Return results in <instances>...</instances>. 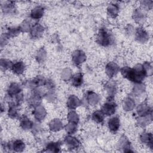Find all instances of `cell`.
<instances>
[{"instance_id": "7c38bea8", "label": "cell", "mask_w": 153, "mask_h": 153, "mask_svg": "<svg viewBox=\"0 0 153 153\" xmlns=\"http://www.w3.org/2000/svg\"><path fill=\"white\" fill-rule=\"evenodd\" d=\"M64 142L69 149H74L78 148L80 145V142L79 140L70 134L68 135L65 137Z\"/></svg>"}, {"instance_id": "4fadbf2b", "label": "cell", "mask_w": 153, "mask_h": 153, "mask_svg": "<svg viewBox=\"0 0 153 153\" xmlns=\"http://www.w3.org/2000/svg\"><path fill=\"white\" fill-rule=\"evenodd\" d=\"M136 112L139 117L146 116L152 114V109L146 102H142L137 106Z\"/></svg>"}, {"instance_id": "e575fe53", "label": "cell", "mask_w": 153, "mask_h": 153, "mask_svg": "<svg viewBox=\"0 0 153 153\" xmlns=\"http://www.w3.org/2000/svg\"><path fill=\"white\" fill-rule=\"evenodd\" d=\"M67 118L69 122H72L76 124H78L79 121V115L74 110H71V111L69 112L67 115Z\"/></svg>"}, {"instance_id": "4dcf8cb0", "label": "cell", "mask_w": 153, "mask_h": 153, "mask_svg": "<svg viewBox=\"0 0 153 153\" xmlns=\"http://www.w3.org/2000/svg\"><path fill=\"white\" fill-rule=\"evenodd\" d=\"M152 118V114L146 116L139 117L137 119V124L141 127H145L151 122Z\"/></svg>"}, {"instance_id": "44dd1931", "label": "cell", "mask_w": 153, "mask_h": 153, "mask_svg": "<svg viewBox=\"0 0 153 153\" xmlns=\"http://www.w3.org/2000/svg\"><path fill=\"white\" fill-rule=\"evenodd\" d=\"M140 142L149 146L151 149L152 148V143H153V137L151 133H148V132H143L140 135Z\"/></svg>"}, {"instance_id": "6da1fadb", "label": "cell", "mask_w": 153, "mask_h": 153, "mask_svg": "<svg viewBox=\"0 0 153 153\" xmlns=\"http://www.w3.org/2000/svg\"><path fill=\"white\" fill-rule=\"evenodd\" d=\"M122 76L128 80L137 84L141 83L148 75L143 64L138 63L133 68L124 66L120 69Z\"/></svg>"}, {"instance_id": "603a6c76", "label": "cell", "mask_w": 153, "mask_h": 153, "mask_svg": "<svg viewBox=\"0 0 153 153\" xmlns=\"http://www.w3.org/2000/svg\"><path fill=\"white\" fill-rule=\"evenodd\" d=\"M26 66L23 62L22 61H17L13 64L12 67L11 68L13 72L16 75H21L25 71Z\"/></svg>"}, {"instance_id": "7402d4cb", "label": "cell", "mask_w": 153, "mask_h": 153, "mask_svg": "<svg viewBox=\"0 0 153 153\" xmlns=\"http://www.w3.org/2000/svg\"><path fill=\"white\" fill-rule=\"evenodd\" d=\"M48 127L51 131L56 132L61 130L63 128V124L60 119L54 118L49 123Z\"/></svg>"}, {"instance_id": "60d3db41", "label": "cell", "mask_w": 153, "mask_h": 153, "mask_svg": "<svg viewBox=\"0 0 153 153\" xmlns=\"http://www.w3.org/2000/svg\"><path fill=\"white\" fill-rule=\"evenodd\" d=\"M141 8L143 10H150L152 9L153 6V1H140Z\"/></svg>"}, {"instance_id": "52a82bcc", "label": "cell", "mask_w": 153, "mask_h": 153, "mask_svg": "<svg viewBox=\"0 0 153 153\" xmlns=\"http://www.w3.org/2000/svg\"><path fill=\"white\" fill-rule=\"evenodd\" d=\"M86 59L85 53L81 50H76L72 54V60L76 66L83 63L86 60Z\"/></svg>"}, {"instance_id": "7a4b0ae2", "label": "cell", "mask_w": 153, "mask_h": 153, "mask_svg": "<svg viewBox=\"0 0 153 153\" xmlns=\"http://www.w3.org/2000/svg\"><path fill=\"white\" fill-rule=\"evenodd\" d=\"M97 43L102 47H108L113 42V38L111 33L106 28L99 29L96 39Z\"/></svg>"}, {"instance_id": "d590c367", "label": "cell", "mask_w": 153, "mask_h": 153, "mask_svg": "<svg viewBox=\"0 0 153 153\" xmlns=\"http://www.w3.org/2000/svg\"><path fill=\"white\" fill-rule=\"evenodd\" d=\"M145 90V87L143 85V84H142V82L137 83V84H135L134 86L133 87L132 92L133 94L138 96L142 94L144 92Z\"/></svg>"}, {"instance_id": "74e56055", "label": "cell", "mask_w": 153, "mask_h": 153, "mask_svg": "<svg viewBox=\"0 0 153 153\" xmlns=\"http://www.w3.org/2000/svg\"><path fill=\"white\" fill-rule=\"evenodd\" d=\"M20 32H22L19 26L18 27L13 26V27H10L7 29V32H6V33L9 36V38H11V37H14L18 35L19 34H20Z\"/></svg>"}, {"instance_id": "484cf974", "label": "cell", "mask_w": 153, "mask_h": 153, "mask_svg": "<svg viewBox=\"0 0 153 153\" xmlns=\"http://www.w3.org/2000/svg\"><path fill=\"white\" fill-rule=\"evenodd\" d=\"M2 11L7 14H11L14 13L16 10V6L14 2L12 1H7L4 2V4H2L1 5Z\"/></svg>"}, {"instance_id": "30bf717a", "label": "cell", "mask_w": 153, "mask_h": 153, "mask_svg": "<svg viewBox=\"0 0 153 153\" xmlns=\"http://www.w3.org/2000/svg\"><path fill=\"white\" fill-rule=\"evenodd\" d=\"M108 127L111 133H117L120 127V120L119 117L115 116L109 118L108 121Z\"/></svg>"}, {"instance_id": "2e32d148", "label": "cell", "mask_w": 153, "mask_h": 153, "mask_svg": "<svg viewBox=\"0 0 153 153\" xmlns=\"http://www.w3.org/2000/svg\"><path fill=\"white\" fill-rule=\"evenodd\" d=\"M85 100L91 106H94L97 104L100 100V97L97 94L92 91H88L85 94Z\"/></svg>"}, {"instance_id": "d6a6232c", "label": "cell", "mask_w": 153, "mask_h": 153, "mask_svg": "<svg viewBox=\"0 0 153 153\" xmlns=\"http://www.w3.org/2000/svg\"><path fill=\"white\" fill-rule=\"evenodd\" d=\"M46 58H47V52L45 50V49L43 47L39 48L36 52L35 55V59L36 61L39 63H42L44 62Z\"/></svg>"}, {"instance_id": "4316f807", "label": "cell", "mask_w": 153, "mask_h": 153, "mask_svg": "<svg viewBox=\"0 0 153 153\" xmlns=\"http://www.w3.org/2000/svg\"><path fill=\"white\" fill-rule=\"evenodd\" d=\"M105 88L109 97H114L117 91V84L113 81H109L106 83Z\"/></svg>"}, {"instance_id": "d4e9b609", "label": "cell", "mask_w": 153, "mask_h": 153, "mask_svg": "<svg viewBox=\"0 0 153 153\" xmlns=\"http://www.w3.org/2000/svg\"><path fill=\"white\" fill-rule=\"evenodd\" d=\"M20 126L22 129L28 130L32 129L33 123L26 115H23L20 120Z\"/></svg>"}, {"instance_id": "5b68a950", "label": "cell", "mask_w": 153, "mask_h": 153, "mask_svg": "<svg viewBox=\"0 0 153 153\" xmlns=\"http://www.w3.org/2000/svg\"><path fill=\"white\" fill-rule=\"evenodd\" d=\"M44 27L40 23H36L32 25L30 31V36L32 39H38L41 38L44 32Z\"/></svg>"}, {"instance_id": "9a60e30c", "label": "cell", "mask_w": 153, "mask_h": 153, "mask_svg": "<svg viewBox=\"0 0 153 153\" xmlns=\"http://www.w3.org/2000/svg\"><path fill=\"white\" fill-rule=\"evenodd\" d=\"M20 85L17 82H12L10 84L7 89V93L10 97H14L22 92Z\"/></svg>"}, {"instance_id": "8fae6325", "label": "cell", "mask_w": 153, "mask_h": 153, "mask_svg": "<svg viewBox=\"0 0 153 153\" xmlns=\"http://www.w3.org/2000/svg\"><path fill=\"white\" fill-rule=\"evenodd\" d=\"M33 115L35 119L36 120L40 122L44 120V119L45 118L47 115V111L44 106L39 105L34 108L33 110Z\"/></svg>"}, {"instance_id": "7bdbcfd3", "label": "cell", "mask_w": 153, "mask_h": 153, "mask_svg": "<svg viewBox=\"0 0 153 153\" xmlns=\"http://www.w3.org/2000/svg\"><path fill=\"white\" fill-rule=\"evenodd\" d=\"M45 96L46 97L47 100H48L53 101L55 97V94L53 92V90H50V91L48 93H47Z\"/></svg>"}, {"instance_id": "1f68e13d", "label": "cell", "mask_w": 153, "mask_h": 153, "mask_svg": "<svg viewBox=\"0 0 153 153\" xmlns=\"http://www.w3.org/2000/svg\"><path fill=\"white\" fill-rule=\"evenodd\" d=\"M105 118V115L102 112L101 110H97L95 111L91 115V119L95 123L100 124L103 122Z\"/></svg>"}, {"instance_id": "83f0119b", "label": "cell", "mask_w": 153, "mask_h": 153, "mask_svg": "<svg viewBox=\"0 0 153 153\" xmlns=\"http://www.w3.org/2000/svg\"><path fill=\"white\" fill-rule=\"evenodd\" d=\"M135 106L134 100L130 97H127L123 102V108L125 111H131Z\"/></svg>"}, {"instance_id": "277c9868", "label": "cell", "mask_w": 153, "mask_h": 153, "mask_svg": "<svg viewBox=\"0 0 153 153\" xmlns=\"http://www.w3.org/2000/svg\"><path fill=\"white\" fill-rule=\"evenodd\" d=\"M5 148L14 152H22L25 148V144L22 140L17 139L5 143Z\"/></svg>"}, {"instance_id": "ffe728a7", "label": "cell", "mask_w": 153, "mask_h": 153, "mask_svg": "<svg viewBox=\"0 0 153 153\" xmlns=\"http://www.w3.org/2000/svg\"><path fill=\"white\" fill-rule=\"evenodd\" d=\"M18 105L14 102H11L9 103V107L8 109V115L10 118L17 119L19 118V111L18 109Z\"/></svg>"}, {"instance_id": "e0dca14e", "label": "cell", "mask_w": 153, "mask_h": 153, "mask_svg": "<svg viewBox=\"0 0 153 153\" xmlns=\"http://www.w3.org/2000/svg\"><path fill=\"white\" fill-rule=\"evenodd\" d=\"M81 105V101L75 95H71L67 100L66 105L71 110H74Z\"/></svg>"}, {"instance_id": "8d00e7d4", "label": "cell", "mask_w": 153, "mask_h": 153, "mask_svg": "<svg viewBox=\"0 0 153 153\" xmlns=\"http://www.w3.org/2000/svg\"><path fill=\"white\" fill-rule=\"evenodd\" d=\"M77 124L74 123L69 122L65 127L66 132L70 135L75 133L77 130Z\"/></svg>"}, {"instance_id": "f546056e", "label": "cell", "mask_w": 153, "mask_h": 153, "mask_svg": "<svg viewBox=\"0 0 153 153\" xmlns=\"http://www.w3.org/2000/svg\"><path fill=\"white\" fill-rule=\"evenodd\" d=\"M61 143L59 142H51L46 146V151L50 152H58L60 151Z\"/></svg>"}, {"instance_id": "9c48e42d", "label": "cell", "mask_w": 153, "mask_h": 153, "mask_svg": "<svg viewBox=\"0 0 153 153\" xmlns=\"http://www.w3.org/2000/svg\"><path fill=\"white\" fill-rule=\"evenodd\" d=\"M132 17L134 22L137 24H143L146 20V14L145 13V10H143L141 8L135 9L133 11Z\"/></svg>"}, {"instance_id": "ac0fdd59", "label": "cell", "mask_w": 153, "mask_h": 153, "mask_svg": "<svg viewBox=\"0 0 153 153\" xmlns=\"http://www.w3.org/2000/svg\"><path fill=\"white\" fill-rule=\"evenodd\" d=\"M118 147L123 149L124 152H133V151L131 149V143L128 138L125 136H122L118 142Z\"/></svg>"}, {"instance_id": "3957f363", "label": "cell", "mask_w": 153, "mask_h": 153, "mask_svg": "<svg viewBox=\"0 0 153 153\" xmlns=\"http://www.w3.org/2000/svg\"><path fill=\"white\" fill-rule=\"evenodd\" d=\"M117 109V104L114 97H108L102 107L101 111L105 115L111 116L115 114Z\"/></svg>"}, {"instance_id": "f1b7e54d", "label": "cell", "mask_w": 153, "mask_h": 153, "mask_svg": "<svg viewBox=\"0 0 153 153\" xmlns=\"http://www.w3.org/2000/svg\"><path fill=\"white\" fill-rule=\"evenodd\" d=\"M72 85L75 87H79L83 84V75L79 72L72 76L71 79Z\"/></svg>"}, {"instance_id": "f35d334b", "label": "cell", "mask_w": 153, "mask_h": 153, "mask_svg": "<svg viewBox=\"0 0 153 153\" xmlns=\"http://www.w3.org/2000/svg\"><path fill=\"white\" fill-rule=\"evenodd\" d=\"M72 72L69 68L64 69L61 73V77L65 81H68L72 78Z\"/></svg>"}, {"instance_id": "ab89813d", "label": "cell", "mask_w": 153, "mask_h": 153, "mask_svg": "<svg viewBox=\"0 0 153 153\" xmlns=\"http://www.w3.org/2000/svg\"><path fill=\"white\" fill-rule=\"evenodd\" d=\"M13 63L8 59H1L0 60V66L1 70L6 71L8 69H11Z\"/></svg>"}, {"instance_id": "ee69618b", "label": "cell", "mask_w": 153, "mask_h": 153, "mask_svg": "<svg viewBox=\"0 0 153 153\" xmlns=\"http://www.w3.org/2000/svg\"><path fill=\"white\" fill-rule=\"evenodd\" d=\"M126 32H127V34H129V35H131L132 33L133 32V31L134 32V28H133V26H131V25H128V26L126 27Z\"/></svg>"}, {"instance_id": "ba28073f", "label": "cell", "mask_w": 153, "mask_h": 153, "mask_svg": "<svg viewBox=\"0 0 153 153\" xmlns=\"http://www.w3.org/2000/svg\"><path fill=\"white\" fill-rule=\"evenodd\" d=\"M119 66L115 62H109L105 66V72L108 77L112 78L115 76L120 71Z\"/></svg>"}, {"instance_id": "5bb4252c", "label": "cell", "mask_w": 153, "mask_h": 153, "mask_svg": "<svg viewBox=\"0 0 153 153\" xmlns=\"http://www.w3.org/2000/svg\"><path fill=\"white\" fill-rule=\"evenodd\" d=\"M38 90H34L32 96L28 100V103L30 106L35 108L40 105L42 99V94L38 91Z\"/></svg>"}, {"instance_id": "b9f144b4", "label": "cell", "mask_w": 153, "mask_h": 153, "mask_svg": "<svg viewBox=\"0 0 153 153\" xmlns=\"http://www.w3.org/2000/svg\"><path fill=\"white\" fill-rule=\"evenodd\" d=\"M45 86L48 89H49L50 90H53L55 87V85H54V82L52 80L49 79H46V81H45Z\"/></svg>"}, {"instance_id": "d6986e66", "label": "cell", "mask_w": 153, "mask_h": 153, "mask_svg": "<svg viewBox=\"0 0 153 153\" xmlns=\"http://www.w3.org/2000/svg\"><path fill=\"white\" fill-rule=\"evenodd\" d=\"M44 14V8L41 5L35 7L30 12V18L33 20H39L42 17Z\"/></svg>"}, {"instance_id": "836d02e7", "label": "cell", "mask_w": 153, "mask_h": 153, "mask_svg": "<svg viewBox=\"0 0 153 153\" xmlns=\"http://www.w3.org/2000/svg\"><path fill=\"white\" fill-rule=\"evenodd\" d=\"M22 32H29L32 25H31V22L29 19H25L19 26Z\"/></svg>"}, {"instance_id": "8992f818", "label": "cell", "mask_w": 153, "mask_h": 153, "mask_svg": "<svg viewBox=\"0 0 153 153\" xmlns=\"http://www.w3.org/2000/svg\"><path fill=\"white\" fill-rule=\"evenodd\" d=\"M149 34L144 28L142 27H137L135 30L134 38L137 42L144 44L149 39Z\"/></svg>"}, {"instance_id": "cb8c5ba5", "label": "cell", "mask_w": 153, "mask_h": 153, "mask_svg": "<svg viewBox=\"0 0 153 153\" xmlns=\"http://www.w3.org/2000/svg\"><path fill=\"white\" fill-rule=\"evenodd\" d=\"M119 11H120V8L118 5L117 4H115V3L109 4L107 7L108 15L112 19H115L118 16Z\"/></svg>"}]
</instances>
